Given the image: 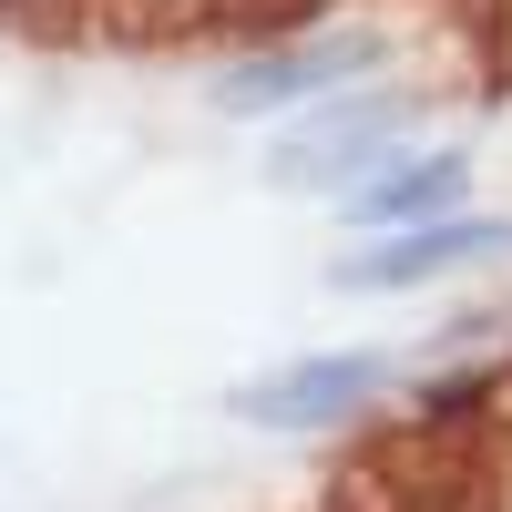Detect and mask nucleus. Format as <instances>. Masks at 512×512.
<instances>
[{
    "label": "nucleus",
    "mask_w": 512,
    "mask_h": 512,
    "mask_svg": "<svg viewBox=\"0 0 512 512\" xmlns=\"http://www.w3.org/2000/svg\"><path fill=\"white\" fill-rule=\"evenodd\" d=\"M369 62H379L369 31H297V41L246 52V62L216 82V113H287V103H318L328 82H369Z\"/></svg>",
    "instance_id": "nucleus-3"
},
{
    "label": "nucleus",
    "mask_w": 512,
    "mask_h": 512,
    "mask_svg": "<svg viewBox=\"0 0 512 512\" xmlns=\"http://www.w3.org/2000/svg\"><path fill=\"white\" fill-rule=\"evenodd\" d=\"M379 390H390V359L328 349V359H287V369H267V379H246V390H236V420H256V431H338V420L369 410Z\"/></svg>",
    "instance_id": "nucleus-2"
},
{
    "label": "nucleus",
    "mask_w": 512,
    "mask_h": 512,
    "mask_svg": "<svg viewBox=\"0 0 512 512\" xmlns=\"http://www.w3.org/2000/svg\"><path fill=\"white\" fill-rule=\"evenodd\" d=\"M410 113H420V82H338V103H328L318 123H297L267 175L297 185V195H308V185H338V195H349V185H369L379 164L400 154V123H410Z\"/></svg>",
    "instance_id": "nucleus-1"
},
{
    "label": "nucleus",
    "mask_w": 512,
    "mask_h": 512,
    "mask_svg": "<svg viewBox=\"0 0 512 512\" xmlns=\"http://www.w3.org/2000/svg\"><path fill=\"white\" fill-rule=\"evenodd\" d=\"M461 195H472V164L441 144V154H390L369 185H349V216H369V226H431Z\"/></svg>",
    "instance_id": "nucleus-5"
},
{
    "label": "nucleus",
    "mask_w": 512,
    "mask_h": 512,
    "mask_svg": "<svg viewBox=\"0 0 512 512\" xmlns=\"http://www.w3.org/2000/svg\"><path fill=\"white\" fill-rule=\"evenodd\" d=\"M512 256V226H482V216H431V226H390L379 246H359V256H338V287H359V297H379V287H420V277H451V267H472V256Z\"/></svg>",
    "instance_id": "nucleus-4"
}]
</instances>
